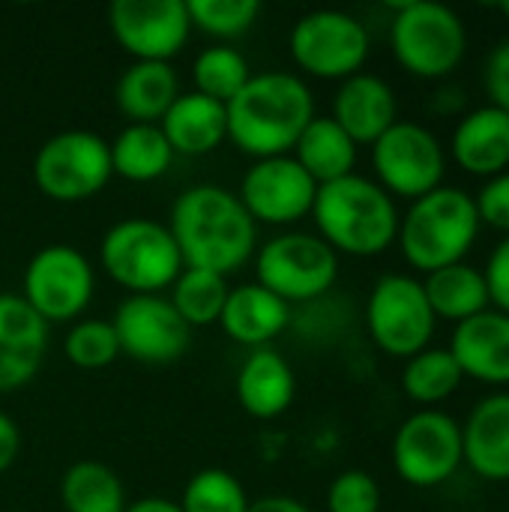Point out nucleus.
<instances>
[{
  "instance_id": "1",
  "label": "nucleus",
  "mask_w": 509,
  "mask_h": 512,
  "mask_svg": "<svg viewBox=\"0 0 509 512\" xmlns=\"http://www.w3.org/2000/svg\"><path fill=\"white\" fill-rule=\"evenodd\" d=\"M168 231L177 243L183 267L228 276L240 270L258 249V225L246 213L234 189L219 183H195L183 189L168 213Z\"/></svg>"
},
{
  "instance_id": "2",
  "label": "nucleus",
  "mask_w": 509,
  "mask_h": 512,
  "mask_svg": "<svg viewBox=\"0 0 509 512\" xmlns=\"http://www.w3.org/2000/svg\"><path fill=\"white\" fill-rule=\"evenodd\" d=\"M312 87L285 69L252 72V78L225 102L228 141L255 159L288 156L300 132L315 117Z\"/></svg>"
},
{
  "instance_id": "3",
  "label": "nucleus",
  "mask_w": 509,
  "mask_h": 512,
  "mask_svg": "<svg viewBox=\"0 0 509 512\" xmlns=\"http://www.w3.org/2000/svg\"><path fill=\"white\" fill-rule=\"evenodd\" d=\"M315 234L336 252L354 258H375L399 237V207L372 177L348 174L318 186L312 204Z\"/></svg>"
},
{
  "instance_id": "4",
  "label": "nucleus",
  "mask_w": 509,
  "mask_h": 512,
  "mask_svg": "<svg viewBox=\"0 0 509 512\" xmlns=\"http://www.w3.org/2000/svg\"><path fill=\"white\" fill-rule=\"evenodd\" d=\"M480 216L474 195L459 186H438L435 192L411 201L399 219L402 258L423 276L468 258L480 237Z\"/></svg>"
},
{
  "instance_id": "5",
  "label": "nucleus",
  "mask_w": 509,
  "mask_h": 512,
  "mask_svg": "<svg viewBox=\"0 0 509 512\" xmlns=\"http://www.w3.org/2000/svg\"><path fill=\"white\" fill-rule=\"evenodd\" d=\"M390 48L408 75L441 81L462 66L468 54V27L453 6L402 0L390 21Z\"/></svg>"
},
{
  "instance_id": "6",
  "label": "nucleus",
  "mask_w": 509,
  "mask_h": 512,
  "mask_svg": "<svg viewBox=\"0 0 509 512\" xmlns=\"http://www.w3.org/2000/svg\"><path fill=\"white\" fill-rule=\"evenodd\" d=\"M99 264L129 294H162L183 270V258L165 222L129 216L99 240Z\"/></svg>"
},
{
  "instance_id": "7",
  "label": "nucleus",
  "mask_w": 509,
  "mask_h": 512,
  "mask_svg": "<svg viewBox=\"0 0 509 512\" xmlns=\"http://www.w3.org/2000/svg\"><path fill=\"white\" fill-rule=\"evenodd\" d=\"M255 282L288 306L318 303L339 282V255L309 231H285L255 249Z\"/></svg>"
},
{
  "instance_id": "8",
  "label": "nucleus",
  "mask_w": 509,
  "mask_h": 512,
  "mask_svg": "<svg viewBox=\"0 0 509 512\" xmlns=\"http://www.w3.org/2000/svg\"><path fill=\"white\" fill-rule=\"evenodd\" d=\"M363 318L375 348L396 360H411L414 354L432 348L438 327V318L423 291V279L408 273L378 276L366 297Z\"/></svg>"
},
{
  "instance_id": "9",
  "label": "nucleus",
  "mask_w": 509,
  "mask_h": 512,
  "mask_svg": "<svg viewBox=\"0 0 509 512\" xmlns=\"http://www.w3.org/2000/svg\"><path fill=\"white\" fill-rule=\"evenodd\" d=\"M111 177L114 171L108 141L90 129H63L45 138L33 156L36 189L60 204L96 198Z\"/></svg>"
},
{
  "instance_id": "10",
  "label": "nucleus",
  "mask_w": 509,
  "mask_h": 512,
  "mask_svg": "<svg viewBox=\"0 0 509 512\" xmlns=\"http://www.w3.org/2000/svg\"><path fill=\"white\" fill-rule=\"evenodd\" d=\"M288 48L300 72L321 81H345L363 72L372 54V36L345 9H312L291 27Z\"/></svg>"
},
{
  "instance_id": "11",
  "label": "nucleus",
  "mask_w": 509,
  "mask_h": 512,
  "mask_svg": "<svg viewBox=\"0 0 509 512\" xmlns=\"http://www.w3.org/2000/svg\"><path fill=\"white\" fill-rule=\"evenodd\" d=\"M372 168L375 183L387 195L417 201L444 186L447 150L429 126L417 120H396L372 144Z\"/></svg>"
},
{
  "instance_id": "12",
  "label": "nucleus",
  "mask_w": 509,
  "mask_h": 512,
  "mask_svg": "<svg viewBox=\"0 0 509 512\" xmlns=\"http://www.w3.org/2000/svg\"><path fill=\"white\" fill-rule=\"evenodd\" d=\"M96 291V270L84 252L66 243L39 249L21 276L24 303L51 327L75 324Z\"/></svg>"
},
{
  "instance_id": "13",
  "label": "nucleus",
  "mask_w": 509,
  "mask_h": 512,
  "mask_svg": "<svg viewBox=\"0 0 509 512\" xmlns=\"http://www.w3.org/2000/svg\"><path fill=\"white\" fill-rule=\"evenodd\" d=\"M462 465V423L447 411L420 408L393 435V468L414 489H438Z\"/></svg>"
},
{
  "instance_id": "14",
  "label": "nucleus",
  "mask_w": 509,
  "mask_h": 512,
  "mask_svg": "<svg viewBox=\"0 0 509 512\" xmlns=\"http://www.w3.org/2000/svg\"><path fill=\"white\" fill-rule=\"evenodd\" d=\"M111 327L117 333L120 354L144 366L177 363L192 345L189 324L165 294H129L114 309Z\"/></svg>"
},
{
  "instance_id": "15",
  "label": "nucleus",
  "mask_w": 509,
  "mask_h": 512,
  "mask_svg": "<svg viewBox=\"0 0 509 512\" xmlns=\"http://www.w3.org/2000/svg\"><path fill=\"white\" fill-rule=\"evenodd\" d=\"M108 27L132 60L156 63H171L195 30L186 0H114Z\"/></svg>"
},
{
  "instance_id": "16",
  "label": "nucleus",
  "mask_w": 509,
  "mask_h": 512,
  "mask_svg": "<svg viewBox=\"0 0 509 512\" xmlns=\"http://www.w3.org/2000/svg\"><path fill=\"white\" fill-rule=\"evenodd\" d=\"M318 195V183L300 168V162L288 156L255 159L237 189L246 213L255 225L285 228L306 216H312V204Z\"/></svg>"
},
{
  "instance_id": "17",
  "label": "nucleus",
  "mask_w": 509,
  "mask_h": 512,
  "mask_svg": "<svg viewBox=\"0 0 509 512\" xmlns=\"http://www.w3.org/2000/svg\"><path fill=\"white\" fill-rule=\"evenodd\" d=\"M48 354V324L21 294H0V396L27 387Z\"/></svg>"
},
{
  "instance_id": "18",
  "label": "nucleus",
  "mask_w": 509,
  "mask_h": 512,
  "mask_svg": "<svg viewBox=\"0 0 509 512\" xmlns=\"http://www.w3.org/2000/svg\"><path fill=\"white\" fill-rule=\"evenodd\" d=\"M330 117L354 138L357 147H372L399 120V99L387 78L375 72H357L339 81Z\"/></svg>"
},
{
  "instance_id": "19",
  "label": "nucleus",
  "mask_w": 509,
  "mask_h": 512,
  "mask_svg": "<svg viewBox=\"0 0 509 512\" xmlns=\"http://www.w3.org/2000/svg\"><path fill=\"white\" fill-rule=\"evenodd\" d=\"M450 354L465 378L489 387H509V315L486 309L456 324Z\"/></svg>"
},
{
  "instance_id": "20",
  "label": "nucleus",
  "mask_w": 509,
  "mask_h": 512,
  "mask_svg": "<svg viewBox=\"0 0 509 512\" xmlns=\"http://www.w3.org/2000/svg\"><path fill=\"white\" fill-rule=\"evenodd\" d=\"M453 162L471 177H498L509 171V114L495 105L471 108L459 117L450 138Z\"/></svg>"
},
{
  "instance_id": "21",
  "label": "nucleus",
  "mask_w": 509,
  "mask_h": 512,
  "mask_svg": "<svg viewBox=\"0 0 509 512\" xmlns=\"http://www.w3.org/2000/svg\"><path fill=\"white\" fill-rule=\"evenodd\" d=\"M465 465L486 483H509V390L480 399L462 423Z\"/></svg>"
},
{
  "instance_id": "22",
  "label": "nucleus",
  "mask_w": 509,
  "mask_h": 512,
  "mask_svg": "<svg viewBox=\"0 0 509 512\" xmlns=\"http://www.w3.org/2000/svg\"><path fill=\"white\" fill-rule=\"evenodd\" d=\"M294 321V312L285 300H279L264 285L243 282L228 291L225 309L219 315V327L225 336L246 348H270L276 336H282Z\"/></svg>"
},
{
  "instance_id": "23",
  "label": "nucleus",
  "mask_w": 509,
  "mask_h": 512,
  "mask_svg": "<svg viewBox=\"0 0 509 512\" xmlns=\"http://www.w3.org/2000/svg\"><path fill=\"white\" fill-rule=\"evenodd\" d=\"M237 402L255 420L282 417L297 396V375L291 363L273 348H255L237 369Z\"/></svg>"
},
{
  "instance_id": "24",
  "label": "nucleus",
  "mask_w": 509,
  "mask_h": 512,
  "mask_svg": "<svg viewBox=\"0 0 509 512\" xmlns=\"http://www.w3.org/2000/svg\"><path fill=\"white\" fill-rule=\"evenodd\" d=\"M159 129L168 138L174 156H207L222 147V141H228L225 105L195 90H183L159 120Z\"/></svg>"
},
{
  "instance_id": "25",
  "label": "nucleus",
  "mask_w": 509,
  "mask_h": 512,
  "mask_svg": "<svg viewBox=\"0 0 509 512\" xmlns=\"http://www.w3.org/2000/svg\"><path fill=\"white\" fill-rule=\"evenodd\" d=\"M180 93L174 63L132 60L114 84V105L129 123H159Z\"/></svg>"
},
{
  "instance_id": "26",
  "label": "nucleus",
  "mask_w": 509,
  "mask_h": 512,
  "mask_svg": "<svg viewBox=\"0 0 509 512\" xmlns=\"http://www.w3.org/2000/svg\"><path fill=\"white\" fill-rule=\"evenodd\" d=\"M291 156L318 186H324L354 174L360 147L330 114H315L309 126L300 132Z\"/></svg>"
},
{
  "instance_id": "27",
  "label": "nucleus",
  "mask_w": 509,
  "mask_h": 512,
  "mask_svg": "<svg viewBox=\"0 0 509 512\" xmlns=\"http://www.w3.org/2000/svg\"><path fill=\"white\" fill-rule=\"evenodd\" d=\"M108 150L111 171L129 183H153L165 177L174 162V150L159 123H126L114 141H108Z\"/></svg>"
},
{
  "instance_id": "28",
  "label": "nucleus",
  "mask_w": 509,
  "mask_h": 512,
  "mask_svg": "<svg viewBox=\"0 0 509 512\" xmlns=\"http://www.w3.org/2000/svg\"><path fill=\"white\" fill-rule=\"evenodd\" d=\"M423 291H426V300L438 321L462 324V321L492 309L486 276L480 267H474L468 261H459V264L429 273L423 279Z\"/></svg>"
},
{
  "instance_id": "29",
  "label": "nucleus",
  "mask_w": 509,
  "mask_h": 512,
  "mask_svg": "<svg viewBox=\"0 0 509 512\" xmlns=\"http://www.w3.org/2000/svg\"><path fill=\"white\" fill-rule=\"evenodd\" d=\"M60 504L66 512H123V480L102 462L84 459L66 468L60 480Z\"/></svg>"
},
{
  "instance_id": "30",
  "label": "nucleus",
  "mask_w": 509,
  "mask_h": 512,
  "mask_svg": "<svg viewBox=\"0 0 509 512\" xmlns=\"http://www.w3.org/2000/svg\"><path fill=\"white\" fill-rule=\"evenodd\" d=\"M462 384H465V375H462L456 357L450 354V348H426V351L414 354L411 360H405L402 390L411 402H417L423 408L447 402L450 396L459 393Z\"/></svg>"
},
{
  "instance_id": "31",
  "label": "nucleus",
  "mask_w": 509,
  "mask_h": 512,
  "mask_svg": "<svg viewBox=\"0 0 509 512\" xmlns=\"http://www.w3.org/2000/svg\"><path fill=\"white\" fill-rule=\"evenodd\" d=\"M168 291H171L168 300L177 309V315L189 324V330H195V327L219 324L231 285L228 276H219L213 270L183 267Z\"/></svg>"
},
{
  "instance_id": "32",
  "label": "nucleus",
  "mask_w": 509,
  "mask_h": 512,
  "mask_svg": "<svg viewBox=\"0 0 509 512\" xmlns=\"http://www.w3.org/2000/svg\"><path fill=\"white\" fill-rule=\"evenodd\" d=\"M252 78V66L243 51L234 45H210L192 63V90L210 96L216 102H228L246 81Z\"/></svg>"
},
{
  "instance_id": "33",
  "label": "nucleus",
  "mask_w": 509,
  "mask_h": 512,
  "mask_svg": "<svg viewBox=\"0 0 509 512\" xmlns=\"http://www.w3.org/2000/svg\"><path fill=\"white\" fill-rule=\"evenodd\" d=\"M252 498L243 483L222 468H204L189 477L177 507L183 512H249Z\"/></svg>"
},
{
  "instance_id": "34",
  "label": "nucleus",
  "mask_w": 509,
  "mask_h": 512,
  "mask_svg": "<svg viewBox=\"0 0 509 512\" xmlns=\"http://www.w3.org/2000/svg\"><path fill=\"white\" fill-rule=\"evenodd\" d=\"M63 357L84 372L108 369L120 360V342L105 318H78L63 336Z\"/></svg>"
},
{
  "instance_id": "35",
  "label": "nucleus",
  "mask_w": 509,
  "mask_h": 512,
  "mask_svg": "<svg viewBox=\"0 0 509 512\" xmlns=\"http://www.w3.org/2000/svg\"><path fill=\"white\" fill-rule=\"evenodd\" d=\"M192 27L216 39H237L252 30L261 15L258 0H186Z\"/></svg>"
},
{
  "instance_id": "36",
  "label": "nucleus",
  "mask_w": 509,
  "mask_h": 512,
  "mask_svg": "<svg viewBox=\"0 0 509 512\" xmlns=\"http://www.w3.org/2000/svg\"><path fill=\"white\" fill-rule=\"evenodd\" d=\"M327 512H381V486L369 471L351 468L327 486Z\"/></svg>"
},
{
  "instance_id": "37",
  "label": "nucleus",
  "mask_w": 509,
  "mask_h": 512,
  "mask_svg": "<svg viewBox=\"0 0 509 512\" xmlns=\"http://www.w3.org/2000/svg\"><path fill=\"white\" fill-rule=\"evenodd\" d=\"M474 207L480 216V225L495 228L501 237H509V171L489 177L480 192L474 195Z\"/></svg>"
},
{
  "instance_id": "38",
  "label": "nucleus",
  "mask_w": 509,
  "mask_h": 512,
  "mask_svg": "<svg viewBox=\"0 0 509 512\" xmlns=\"http://www.w3.org/2000/svg\"><path fill=\"white\" fill-rule=\"evenodd\" d=\"M483 87H486L489 105L509 114V36L489 51L486 66H483Z\"/></svg>"
},
{
  "instance_id": "39",
  "label": "nucleus",
  "mask_w": 509,
  "mask_h": 512,
  "mask_svg": "<svg viewBox=\"0 0 509 512\" xmlns=\"http://www.w3.org/2000/svg\"><path fill=\"white\" fill-rule=\"evenodd\" d=\"M486 288H489V303L492 309L509 315V237H501L495 249L489 252V261L483 267Z\"/></svg>"
},
{
  "instance_id": "40",
  "label": "nucleus",
  "mask_w": 509,
  "mask_h": 512,
  "mask_svg": "<svg viewBox=\"0 0 509 512\" xmlns=\"http://www.w3.org/2000/svg\"><path fill=\"white\" fill-rule=\"evenodd\" d=\"M21 453V429L18 423L0 411V474H6Z\"/></svg>"
},
{
  "instance_id": "41",
  "label": "nucleus",
  "mask_w": 509,
  "mask_h": 512,
  "mask_svg": "<svg viewBox=\"0 0 509 512\" xmlns=\"http://www.w3.org/2000/svg\"><path fill=\"white\" fill-rule=\"evenodd\" d=\"M435 111L438 114H465V105H468V99H465V90L459 87V84H444L438 93H435Z\"/></svg>"
},
{
  "instance_id": "42",
  "label": "nucleus",
  "mask_w": 509,
  "mask_h": 512,
  "mask_svg": "<svg viewBox=\"0 0 509 512\" xmlns=\"http://www.w3.org/2000/svg\"><path fill=\"white\" fill-rule=\"evenodd\" d=\"M249 512H312L303 501L291 495H264L249 504Z\"/></svg>"
},
{
  "instance_id": "43",
  "label": "nucleus",
  "mask_w": 509,
  "mask_h": 512,
  "mask_svg": "<svg viewBox=\"0 0 509 512\" xmlns=\"http://www.w3.org/2000/svg\"><path fill=\"white\" fill-rule=\"evenodd\" d=\"M123 512H183L177 507V501H168V498H138V501H129Z\"/></svg>"
},
{
  "instance_id": "44",
  "label": "nucleus",
  "mask_w": 509,
  "mask_h": 512,
  "mask_svg": "<svg viewBox=\"0 0 509 512\" xmlns=\"http://www.w3.org/2000/svg\"><path fill=\"white\" fill-rule=\"evenodd\" d=\"M498 12H501V15H504V18H507V21H509V0H504V3H498Z\"/></svg>"
}]
</instances>
